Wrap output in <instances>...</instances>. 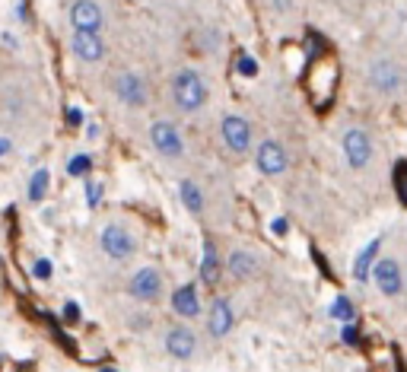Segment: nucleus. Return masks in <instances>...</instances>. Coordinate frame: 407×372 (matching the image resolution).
Instances as JSON below:
<instances>
[{"label": "nucleus", "instance_id": "nucleus-1", "mask_svg": "<svg viewBox=\"0 0 407 372\" xmlns=\"http://www.w3.org/2000/svg\"><path fill=\"white\" fill-rule=\"evenodd\" d=\"M334 90H337V61L331 54L315 58L305 71V92H309L315 112H324L334 102Z\"/></svg>", "mask_w": 407, "mask_h": 372}, {"label": "nucleus", "instance_id": "nucleus-2", "mask_svg": "<svg viewBox=\"0 0 407 372\" xmlns=\"http://www.w3.org/2000/svg\"><path fill=\"white\" fill-rule=\"evenodd\" d=\"M172 96H175V105L182 112H197L207 102V83L201 80V73L182 71L172 80Z\"/></svg>", "mask_w": 407, "mask_h": 372}, {"label": "nucleus", "instance_id": "nucleus-3", "mask_svg": "<svg viewBox=\"0 0 407 372\" xmlns=\"http://www.w3.org/2000/svg\"><path fill=\"white\" fill-rule=\"evenodd\" d=\"M150 140H153V147H156L163 156H169V160H178V156L184 153L182 134H178V128H175V124H169V121H156V124H153V128H150Z\"/></svg>", "mask_w": 407, "mask_h": 372}, {"label": "nucleus", "instance_id": "nucleus-4", "mask_svg": "<svg viewBox=\"0 0 407 372\" xmlns=\"http://www.w3.org/2000/svg\"><path fill=\"white\" fill-rule=\"evenodd\" d=\"M343 153H347V162L353 169H366L369 166V156H372V143H369L366 131L350 128L347 137H343Z\"/></svg>", "mask_w": 407, "mask_h": 372}, {"label": "nucleus", "instance_id": "nucleus-5", "mask_svg": "<svg viewBox=\"0 0 407 372\" xmlns=\"http://www.w3.org/2000/svg\"><path fill=\"white\" fill-rule=\"evenodd\" d=\"M70 45H73L76 58L86 61V64H95V61H102V54H105V42H102V35L93 32V29H76Z\"/></svg>", "mask_w": 407, "mask_h": 372}, {"label": "nucleus", "instance_id": "nucleus-6", "mask_svg": "<svg viewBox=\"0 0 407 372\" xmlns=\"http://www.w3.org/2000/svg\"><path fill=\"white\" fill-rule=\"evenodd\" d=\"M369 80H372V86L379 92H398L401 90V80H404V73H401V67L394 64V61L382 58L372 64V71H369Z\"/></svg>", "mask_w": 407, "mask_h": 372}, {"label": "nucleus", "instance_id": "nucleus-7", "mask_svg": "<svg viewBox=\"0 0 407 372\" xmlns=\"http://www.w3.org/2000/svg\"><path fill=\"white\" fill-rule=\"evenodd\" d=\"M372 277H375V287H379L385 296H398L401 287H404V277H401V264L394 261V258H382V261L375 264Z\"/></svg>", "mask_w": 407, "mask_h": 372}, {"label": "nucleus", "instance_id": "nucleus-8", "mask_svg": "<svg viewBox=\"0 0 407 372\" xmlns=\"http://www.w3.org/2000/svg\"><path fill=\"white\" fill-rule=\"evenodd\" d=\"M102 248H105L112 258L124 261V258L134 255L137 245H134V239L127 229H121V226H105V229H102Z\"/></svg>", "mask_w": 407, "mask_h": 372}, {"label": "nucleus", "instance_id": "nucleus-9", "mask_svg": "<svg viewBox=\"0 0 407 372\" xmlns=\"http://www.w3.org/2000/svg\"><path fill=\"white\" fill-rule=\"evenodd\" d=\"M70 23H73V29H93V32H99L105 16H102V7L95 0H76L73 7H70Z\"/></svg>", "mask_w": 407, "mask_h": 372}, {"label": "nucleus", "instance_id": "nucleus-10", "mask_svg": "<svg viewBox=\"0 0 407 372\" xmlns=\"http://www.w3.org/2000/svg\"><path fill=\"white\" fill-rule=\"evenodd\" d=\"M223 140H226L229 150H235V153L248 150V140H252V128H248L245 118H239V115L223 118Z\"/></svg>", "mask_w": 407, "mask_h": 372}, {"label": "nucleus", "instance_id": "nucleus-11", "mask_svg": "<svg viewBox=\"0 0 407 372\" xmlns=\"http://www.w3.org/2000/svg\"><path fill=\"white\" fill-rule=\"evenodd\" d=\"M159 293H163V280H159V274L153 268H143L134 274L131 296H137V299H143V302H153V299H159Z\"/></svg>", "mask_w": 407, "mask_h": 372}, {"label": "nucleus", "instance_id": "nucleus-12", "mask_svg": "<svg viewBox=\"0 0 407 372\" xmlns=\"http://www.w3.org/2000/svg\"><path fill=\"white\" fill-rule=\"evenodd\" d=\"M258 169L264 175H280L286 169V153H283V147L280 143H273V140H264L258 147Z\"/></svg>", "mask_w": 407, "mask_h": 372}, {"label": "nucleus", "instance_id": "nucleus-13", "mask_svg": "<svg viewBox=\"0 0 407 372\" xmlns=\"http://www.w3.org/2000/svg\"><path fill=\"white\" fill-rule=\"evenodd\" d=\"M165 350L178 359H188L191 353H194V334H191L188 328H172L169 337H165Z\"/></svg>", "mask_w": 407, "mask_h": 372}, {"label": "nucleus", "instance_id": "nucleus-14", "mask_svg": "<svg viewBox=\"0 0 407 372\" xmlns=\"http://www.w3.org/2000/svg\"><path fill=\"white\" fill-rule=\"evenodd\" d=\"M114 90H118V96L124 99L127 105H143V99H146L143 83H140L134 73H121V77L114 80Z\"/></svg>", "mask_w": 407, "mask_h": 372}, {"label": "nucleus", "instance_id": "nucleus-15", "mask_svg": "<svg viewBox=\"0 0 407 372\" xmlns=\"http://www.w3.org/2000/svg\"><path fill=\"white\" fill-rule=\"evenodd\" d=\"M172 308H175L182 318H194L197 312H201V302H197V289L191 287H182V289H175L172 293Z\"/></svg>", "mask_w": 407, "mask_h": 372}, {"label": "nucleus", "instance_id": "nucleus-16", "mask_svg": "<svg viewBox=\"0 0 407 372\" xmlns=\"http://www.w3.org/2000/svg\"><path fill=\"white\" fill-rule=\"evenodd\" d=\"M229 328H232V308H229L226 299H216L213 308H210V334L223 337V334H229Z\"/></svg>", "mask_w": 407, "mask_h": 372}, {"label": "nucleus", "instance_id": "nucleus-17", "mask_svg": "<svg viewBox=\"0 0 407 372\" xmlns=\"http://www.w3.org/2000/svg\"><path fill=\"white\" fill-rule=\"evenodd\" d=\"M379 248H382V236L379 239H372V242L366 245V248L356 255V264H353V277L356 280H369V270H372V264H375V255H379Z\"/></svg>", "mask_w": 407, "mask_h": 372}, {"label": "nucleus", "instance_id": "nucleus-18", "mask_svg": "<svg viewBox=\"0 0 407 372\" xmlns=\"http://www.w3.org/2000/svg\"><path fill=\"white\" fill-rule=\"evenodd\" d=\"M201 277H204V283H216V280H220V258H216V248H213V242H210V239H204Z\"/></svg>", "mask_w": 407, "mask_h": 372}, {"label": "nucleus", "instance_id": "nucleus-19", "mask_svg": "<svg viewBox=\"0 0 407 372\" xmlns=\"http://www.w3.org/2000/svg\"><path fill=\"white\" fill-rule=\"evenodd\" d=\"M254 270H258V261H254V255H248V251H235L232 258H229V274L232 277H254Z\"/></svg>", "mask_w": 407, "mask_h": 372}, {"label": "nucleus", "instance_id": "nucleus-20", "mask_svg": "<svg viewBox=\"0 0 407 372\" xmlns=\"http://www.w3.org/2000/svg\"><path fill=\"white\" fill-rule=\"evenodd\" d=\"M178 194H182L184 207H188L191 213H201L204 210V194H201V188H197L191 179H184L182 185H178Z\"/></svg>", "mask_w": 407, "mask_h": 372}, {"label": "nucleus", "instance_id": "nucleus-21", "mask_svg": "<svg viewBox=\"0 0 407 372\" xmlns=\"http://www.w3.org/2000/svg\"><path fill=\"white\" fill-rule=\"evenodd\" d=\"M48 169H38L35 175H32V181H29V200H45V191H48Z\"/></svg>", "mask_w": 407, "mask_h": 372}, {"label": "nucleus", "instance_id": "nucleus-22", "mask_svg": "<svg viewBox=\"0 0 407 372\" xmlns=\"http://www.w3.org/2000/svg\"><path fill=\"white\" fill-rule=\"evenodd\" d=\"M331 312V318H341V321H356V308H353V302L347 299V296H337V302L328 308Z\"/></svg>", "mask_w": 407, "mask_h": 372}, {"label": "nucleus", "instance_id": "nucleus-23", "mask_svg": "<svg viewBox=\"0 0 407 372\" xmlns=\"http://www.w3.org/2000/svg\"><path fill=\"white\" fill-rule=\"evenodd\" d=\"M89 169H93V160H89V156H73V160L67 162L70 175H89Z\"/></svg>", "mask_w": 407, "mask_h": 372}, {"label": "nucleus", "instance_id": "nucleus-24", "mask_svg": "<svg viewBox=\"0 0 407 372\" xmlns=\"http://www.w3.org/2000/svg\"><path fill=\"white\" fill-rule=\"evenodd\" d=\"M239 73H242V77H254V73H258V61H254L252 54H242V58H239Z\"/></svg>", "mask_w": 407, "mask_h": 372}, {"label": "nucleus", "instance_id": "nucleus-25", "mask_svg": "<svg viewBox=\"0 0 407 372\" xmlns=\"http://www.w3.org/2000/svg\"><path fill=\"white\" fill-rule=\"evenodd\" d=\"M341 337H343V344H347V347H356V344H360V328H356L353 321H347L343 331H341Z\"/></svg>", "mask_w": 407, "mask_h": 372}, {"label": "nucleus", "instance_id": "nucleus-26", "mask_svg": "<svg viewBox=\"0 0 407 372\" xmlns=\"http://www.w3.org/2000/svg\"><path fill=\"white\" fill-rule=\"evenodd\" d=\"M394 191H398V200H404V160L394 162Z\"/></svg>", "mask_w": 407, "mask_h": 372}, {"label": "nucleus", "instance_id": "nucleus-27", "mask_svg": "<svg viewBox=\"0 0 407 372\" xmlns=\"http://www.w3.org/2000/svg\"><path fill=\"white\" fill-rule=\"evenodd\" d=\"M86 198H89V207L99 204V198H102V185H99V181H86Z\"/></svg>", "mask_w": 407, "mask_h": 372}, {"label": "nucleus", "instance_id": "nucleus-28", "mask_svg": "<svg viewBox=\"0 0 407 372\" xmlns=\"http://www.w3.org/2000/svg\"><path fill=\"white\" fill-rule=\"evenodd\" d=\"M32 274H35L38 280H48V277H51V261H45V258H42V261H35V268H32Z\"/></svg>", "mask_w": 407, "mask_h": 372}, {"label": "nucleus", "instance_id": "nucleus-29", "mask_svg": "<svg viewBox=\"0 0 407 372\" xmlns=\"http://www.w3.org/2000/svg\"><path fill=\"white\" fill-rule=\"evenodd\" d=\"M64 321H67V325L80 321V306H76V302H67V306H64Z\"/></svg>", "mask_w": 407, "mask_h": 372}, {"label": "nucleus", "instance_id": "nucleus-30", "mask_svg": "<svg viewBox=\"0 0 407 372\" xmlns=\"http://www.w3.org/2000/svg\"><path fill=\"white\" fill-rule=\"evenodd\" d=\"M286 226H290V223H286L283 217H277V220H273V223H271V232H273V236H283V232H286Z\"/></svg>", "mask_w": 407, "mask_h": 372}, {"label": "nucleus", "instance_id": "nucleus-31", "mask_svg": "<svg viewBox=\"0 0 407 372\" xmlns=\"http://www.w3.org/2000/svg\"><path fill=\"white\" fill-rule=\"evenodd\" d=\"M67 121L73 124V128H80V124H83V112L80 109H67Z\"/></svg>", "mask_w": 407, "mask_h": 372}, {"label": "nucleus", "instance_id": "nucleus-32", "mask_svg": "<svg viewBox=\"0 0 407 372\" xmlns=\"http://www.w3.org/2000/svg\"><path fill=\"white\" fill-rule=\"evenodd\" d=\"M10 153V137H0V156Z\"/></svg>", "mask_w": 407, "mask_h": 372}, {"label": "nucleus", "instance_id": "nucleus-33", "mask_svg": "<svg viewBox=\"0 0 407 372\" xmlns=\"http://www.w3.org/2000/svg\"><path fill=\"white\" fill-rule=\"evenodd\" d=\"M286 4H290V0H273V7H277V10H280V7H286Z\"/></svg>", "mask_w": 407, "mask_h": 372}, {"label": "nucleus", "instance_id": "nucleus-34", "mask_svg": "<svg viewBox=\"0 0 407 372\" xmlns=\"http://www.w3.org/2000/svg\"><path fill=\"white\" fill-rule=\"evenodd\" d=\"M0 270H4V258H0Z\"/></svg>", "mask_w": 407, "mask_h": 372}, {"label": "nucleus", "instance_id": "nucleus-35", "mask_svg": "<svg viewBox=\"0 0 407 372\" xmlns=\"http://www.w3.org/2000/svg\"><path fill=\"white\" fill-rule=\"evenodd\" d=\"M99 372H114V369H99Z\"/></svg>", "mask_w": 407, "mask_h": 372}, {"label": "nucleus", "instance_id": "nucleus-36", "mask_svg": "<svg viewBox=\"0 0 407 372\" xmlns=\"http://www.w3.org/2000/svg\"><path fill=\"white\" fill-rule=\"evenodd\" d=\"M19 372H32V369H19Z\"/></svg>", "mask_w": 407, "mask_h": 372}]
</instances>
